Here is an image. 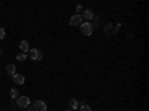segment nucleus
<instances>
[{
  "label": "nucleus",
  "instance_id": "nucleus-5",
  "mask_svg": "<svg viewBox=\"0 0 149 111\" xmlns=\"http://www.w3.org/2000/svg\"><path fill=\"white\" fill-rule=\"evenodd\" d=\"M81 21H82V16L81 15H73L72 18H70L69 24L72 25V27H76V25H81Z\"/></svg>",
  "mask_w": 149,
  "mask_h": 111
},
{
  "label": "nucleus",
  "instance_id": "nucleus-19",
  "mask_svg": "<svg viewBox=\"0 0 149 111\" xmlns=\"http://www.w3.org/2000/svg\"><path fill=\"white\" fill-rule=\"evenodd\" d=\"M66 111H69V110H66Z\"/></svg>",
  "mask_w": 149,
  "mask_h": 111
},
{
  "label": "nucleus",
  "instance_id": "nucleus-11",
  "mask_svg": "<svg viewBox=\"0 0 149 111\" xmlns=\"http://www.w3.org/2000/svg\"><path fill=\"white\" fill-rule=\"evenodd\" d=\"M69 107L72 110H76V108H79V102L76 99H69Z\"/></svg>",
  "mask_w": 149,
  "mask_h": 111
},
{
  "label": "nucleus",
  "instance_id": "nucleus-17",
  "mask_svg": "<svg viewBox=\"0 0 149 111\" xmlns=\"http://www.w3.org/2000/svg\"><path fill=\"white\" fill-rule=\"evenodd\" d=\"M2 53H3V49H2V47H0V56H2Z\"/></svg>",
  "mask_w": 149,
  "mask_h": 111
},
{
  "label": "nucleus",
  "instance_id": "nucleus-18",
  "mask_svg": "<svg viewBox=\"0 0 149 111\" xmlns=\"http://www.w3.org/2000/svg\"><path fill=\"white\" fill-rule=\"evenodd\" d=\"M29 111H33V110H31V108H29Z\"/></svg>",
  "mask_w": 149,
  "mask_h": 111
},
{
  "label": "nucleus",
  "instance_id": "nucleus-10",
  "mask_svg": "<svg viewBox=\"0 0 149 111\" xmlns=\"http://www.w3.org/2000/svg\"><path fill=\"white\" fill-rule=\"evenodd\" d=\"M6 73L9 74V76H14V74L16 73V67H15L14 64H9V65L6 67Z\"/></svg>",
  "mask_w": 149,
  "mask_h": 111
},
{
  "label": "nucleus",
  "instance_id": "nucleus-1",
  "mask_svg": "<svg viewBox=\"0 0 149 111\" xmlns=\"http://www.w3.org/2000/svg\"><path fill=\"white\" fill-rule=\"evenodd\" d=\"M81 33L84 34V36H93V33H94V27H93V24L88 22V21H85L81 24Z\"/></svg>",
  "mask_w": 149,
  "mask_h": 111
},
{
  "label": "nucleus",
  "instance_id": "nucleus-8",
  "mask_svg": "<svg viewBox=\"0 0 149 111\" xmlns=\"http://www.w3.org/2000/svg\"><path fill=\"white\" fill-rule=\"evenodd\" d=\"M20 49L22 50L24 53L29 52V50H30V43H29L27 40H21V41H20Z\"/></svg>",
  "mask_w": 149,
  "mask_h": 111
},
{
  "label": "nucleus",
  "instance_id": "nucleus-15",
  "mask_svg": "<svg viewBox=\"0 0 149 111\" xmlns=\"http://www.w3.org/2000/svg\"><path fill=\"white\" fill-rule=\"evenodd\" d=\"M5 36H6V31H5V28H3V27H0V40H2V39H5Z\"/></svg>",
  "mask_w": 149,
  "mask_h": 111
},
{
  "label": "nucleus",
  "instance_id": "nucleus-4",
  "mask_svg": "<svg viewBox=\"0 0 149 111\" xmlns=\"http://www.w3.org/2000/svg\"><path fill=\"white\" fill-rule=\"evenodd\" d=\"M33 107H34V110L36 111H46V104H45V101H36L33 104Z\"/></svg>",
  "mask_w": 149,
  "mask_h": 111
},
{
  "label": "nucleus",
  "instance_id": "nucleus-14",
  "mask_svg": "<svg viewBox=\"0 0 149 111\" xmlns=\"http://www.w3.org/2000/svg\"><path fill=\"white\" fill-rule=\"evenodd\" d=\"M16 59H18V61H25V59H27V55L22 52V53H20L18 56H16Z\"/></svg>",
  "mask_w": 149,
  "mask_h": 111
},
{
  "label": "nucleus",
  "instance_id": "nucleus-6",
  "mask_svg": "<svg viewBox=\"0 0 149 111\" xmlns=\"http://www.w3.org/2000/svg\"><path fill=\"white\" fill-rule=\"evenodd\" d=\"M118 27H119V25H113L112 22H109V24H106V27H104V30H106V33H107V34H115Z\"/></svg>",
  "mask_w": 149,
  "mask_h": 111
},
{
  "label": "nucleus",
  "instance_id": "nucleus-2",
  "mask_svg": "<svg viewBox=\"0 0 149 111\" xmlns=\"http://www.w3.org/2000/svg\"><path fill=\"white\" fill-rule=\"evenodd\" d=\"M29 58H31L33 61H40L42 59V56H43V53H42V50L40 49H31L30 47V50H29Z\"/></svg>",
  "mask_w": 149,
  "mask_h": 111
},
{
  "label": "nucleus",
  "instance_id": "nucleus-9",
  "mask_svg": "<svg viewBox=\"0 0 149 111\" xmlns=\"http://www.w3.org/2000/svg\"><path fill=\"white\" fill-rule=\"evenodd\" d=\"M82 18H84L85 21H91V19L94 18V13H93V11H84V13H82Z\"/></svg>",
  "mask_w": 149,
  "mask_h": 111
},
{
  "label": "nucleus",
  "instance_id": "nucleus-13",
  "mask_svg": "<svg viewBox=\"0 0 149 111\" xmlns=\"http://www.w3.org/2000/svg\"><path fill=\"white\" fill-rule=\"evenodd\" d=\"M11 98H14V99L18 98V90L16 89H11Z\"/></svg>",
  "mask_w": 149,
  "mask_h": 111
},
{
  "label": "nucleus",
  "instance_id": "nucleus-3",
  "mask_svg": "<svg viewBox=\"0 0 149 111\" xmlns=\"http://www.w3.org/2000/svg\"><path fill=\"white\" fill-rule=\"evenodd\" d=\"M16 105H18L20 108H29L30 98L29 96H18V98H16Z\"/></svg>",
  "mask_w": 149,
  "mask_h": 111
},
{
  "label": "nucleus",
  "instance_id": "nucleus-7",
  "mask_svg": "<svg viewBox=\"0 0 149 111\" xmlns=\"http://www.w3.org/2000/svg\"><path fill=\"white\" fill-rule=\"evenodd\" d=\"M12 82H14L15 84H22V83H24V76L15 73V74L12 76Z\"/></svg>",
  "mask_w": 149,
  "mask_h": 111
},
{
  "label": "nucleus",
  "instance_id": "nucleus-16",
  "mask_svg": "<svg viewBox=\"0 0 149 111\" xmlns=\"http://www.w3.org/2000/svg\"><path fill=\"white\" fill-rule=\"evenodd\" d=\"M81 11H82V6L78 5V6H76V15H81Z\"/></svg>",
  "mask_w": 149,
  "mask_h": 111
},
{
  "label": "nucleus",
  "instance_id": "nucleus-12",
  "mask_svg": "<svg viewBox=\"0 0 149 111\" xmlns=\"http://www.w3.org/2000/svg\"><path fill=\"white\" fill-rule=\"evenodd\" d=\"M79 110H81V111H93V110H91V107H90V105H86V104L79 105Z\"/></svg>",
  "mask_w": 149,
  "mask_h": 111
}]
</instances>
